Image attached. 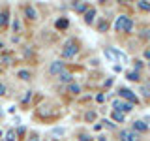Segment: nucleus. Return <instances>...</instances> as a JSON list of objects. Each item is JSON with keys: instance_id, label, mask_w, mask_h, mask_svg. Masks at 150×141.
<instances>
[{"instance_id": "f257e3e1", "label": "nucleus", "mask_w": 150, "mask_h": 141, "mask_svg": "<svg viewBox=\"0 0 150 141\" xmlns=\"http://www.w3.org/2000/svg\"><path fill=\"white\" fill-rule=\"evenodd\" d=\"M115 28L118 32H131L133 30V21H131L128 15H120V17H116Z\"/></svg>"}, {"instance_id": "f03ea898", "label": "nucleus", "mask_w": 150, "mask_h": 141, "mask_svg": "<svg viewBox=\"0 0 150 141\" xmlns=\"http://www.w3.org/2000/svg\"><path fill=\"white\" fill-rule=\"evenodd\" d=\"M77 51H79L77 43H75V41H68L66 47L62 49V56H64V58H71V56L77 55Z\"/></svg>"}, {"instance_id": "7ed1b4c3", "label": "nucleus", "mask_w": 150, "mask_h": 141, "mask_svg": "<svg viewBox=\"0 0 150 141\" xmlns=\"http://www.w3.org/2000/svg\"><path fill=\"white\" fill-rule=\"evenodd\" d=\"M118 94H120V98H126V100H128L129 103H139L137 94H135V92H131L129 88H120Z\"/></svg>"}, {"instance_id": "20e7f679", "label": "nucleus", "mask_w": 150, "mask_h": 141, "mask_svg": "<svg viewBox=\"0 0 150 141\" xmlns=\"http://www.w3.org/2000/svg\"><path fill=\"white\" fill-rule=\"evenodd\" d=\"M115 111H120V113H128L133 109V103H129V102H120V100H116L115 103Z\"/></svg>"}, {"instance_id": "39448f33", "label": "nucleus", "mask_w": 150, "mask_h": 141, "mask_svg": "<svg viewBox=\"0 0 150 141\" xmlns=\"http://www.w3.org/2000/svg\"><path fill=\"white\" fill-rule=\"evenodd\" d=\"M64 72V62L62 60H54V62H51L49 66V73L51 75H60Z\"/></svg>"}, {"instance_id": "423d86ee", "label": "nucleus", "mask_w": 150, "mask_h": 141, "mask_svg": "<svg viewBox=\"0 0 150 141\" xmlns=\"http://www.w3.org/2000/svg\"><path fill=\"white\" fill-rule=\"evenodd\" d=\"M120 141H137V134L129 130H120Z\"/></svg>"}, {"instance_id": "0eeeda50", "label": "nucleus", "mask_w": 150, "mask_h": 141, "mask_svg": "<svg viewBox=\"0 0 150 141\" xmlns=\"http://www.w3.org/2000/svg\"><path fill=\"white\" fill-rule=\"evenodd\" d=\"M94 17H96V9H94V8H88L86 11H84V23H86V25L94 23Z\"/></svg>"}, {"instance_id": "6e6552de", "label": "nucleus", "mask_w": 150, "mask_h": 141, "mask_svg": "<svg viewBox=\"0 0 150 141\" xmlns=\"http://www.w3.org/2000/svg\"><path fill=\"white\" fill-rule=\"evenodd\" d=\"M148 130V124L143 120H135L133 122V132H146Z\"/></svg>"}, {"instance_id": "1a4fd4ad", "label": "nucleus", "mask_w": 150, "mask_h": 141, "mask_svg": "<svg viewBox=\"0 0 150 141\" xmlns=\"http://www.w3.org/2000/svg\"><path fill=\"white\" fill-rule=\"evenodd\" d=\"M73 8H75V11L84 13V11L88 9V4H86V2H77V4H73Z\"/></svg>"}, {"instance_id": "9d476101", "label": "nucleus", "mask_w": 150, "mask_h": 141, "mask_svg": "<svg viewBox=\"0 0 150 141\" xmlns=\"http://www.w3.org/2000/svg\"><path fill=\"white\" fill-rule=\"evenodd\" d=\"M58 77H60V81H62V83H71V79H73V75H71V73H69V72H62V73H60V75H58Z\"/></svg>"}, {"instance_id": "9b49d317", "label": "nucleus", "mask_w": 150, "mask_h": 141, "mask_svg": "<svg viewBox=\"0 0 150 141\" xmlns=\"http://www.w3.org/2000/svg\"><path fill=\"white\" fill-rule=\"evenodd\" d=\"M25 13H26V17H28V19H36V17H38L36 9L32 8V6H26V8H25Z\"/></svg>"}, {"instance_id": "f8f14e48", "label": "nucleus", "mask_w": 150, "mask_h": 141, "mask_svg": "<svg viewBox=\"0 0 150 141\" xmlns=\"http://www.w3.org/2000/svg\"><path fill=\"white\" fill-rule=\"evenodd\" d=\"M137 8L141 9V11H150V2H146V0H141V2H137Z\"/></svg>"}, {"instance_id": "ddd939ff", "label": "nucleus", "mask_w": 150, "mask_h": 141, "mask_svg": "<svg viewBox=\"0 0 150 141\" xmlns=\"http://www.w3.org/2000/svg\"><path fill=\"white\" fill-rule=\"evenodd\" d=\"M68 25H69V23H68V19H58L54 26L58 28V30H64V28H68Z\"/></svg>"}, {"instance_id": "4468645a", "label": "nucleus", "mask_w": 150, "mask_h": 141, "mask_svg": "<svg viewBox=\"0 0 150 141\" xmlns=\"http://www.w3.org/2000/svg\"><path fill=\"white\" fill-rule=\"evenodd\" d=\"M8 17H9V13L4 9V11L0 13V26H6L8 25Z\"/></svg>"}, {"instance_id": "2eb2a0df", "label": "nucleus", "mask_w": 150, "mask_h": 141, "mask_svg": "<svg viewBox=\"0 0 150 141\" xmlns=\"http://www.w3.org/2000/svg\"><path fill=\"white\" fill-rule=\"evenodd\" d=\"M112 120H115V122H124V113L112 111Z\"/></svg>"}, {"instance_id": "dca6fc26", "label": "nucleus", "mask_w": 150, "mask_h": 141, "mask_svg": "<svg viewBox=\"0 0 150 141\" xmlns=\"http://www.w3.org/2000/svg\"><path fill=\"white\" fill-rule=\"evenodd\" d=\"M68 90L71 92V94H79V92H81V87H79V85H75V83H71L68 87Z\"/></svg>"}, {"instance_id": "f3484780", "label": "nucleus", "mask_w": 150, "mask_h": 141, "mask_svg": "<svg viewBox=\"0 0 150 141\" xmlns=\"http://www.w3.org/2000/svg\"><path fill=\"white\" fill-rule=\"evenodd\" d=\"M141 92H143V96L150 98V85H143V87H141Z\"/></svg>"}, {"instance_id": "a211bd4d", "label": "nucleus", "mask_w": 150, "mask_h": 141, "mask_svg": "<svg viewBox=\"0 0 150 141\" xmlns=\"http://www.w3.org/2000/svg\"><path fill=\"white\" fill-rule=\"evenodd\" d=\"M128 79H129V81H139V72H129Z\"/></svg>"}, {"instance_id": "6ab92c4d", "label": "nucleus", "mask_w": 150, "mask_h": 141, "mask_svg": "<svg viewBox=\"0 0 150 141\" xmlns=\"http://www.w3.org/2000/svg\"><path fill=\"white\" fill-rule=\"evenodd\" d=\"M6 139L8 141H15V132H13V130H8L6 132Z\"/></svg>"}, {"instance_id": "aec40b11", "label": "nucleus", "mask_w": 150, "mask_h": 141, "mask_svg": "<svg viewBox=\"0 0 150 141\" xmlns=\"http://www.w3.org/2000/svg\"><path fill=\"white\" fill-rule=\"evenodd\" d=\"M84 119H86L88 122H92L94 119H96V113H94V111H88V113H86V115H84Z\"/></svg>"}, {"instance_id": "412c9836", "label": "nucleus", "mask_w": 150, "mask_h": 141, "mask_svg": "<svg viewBox=\"0 0 150 141\" xmlns=\"http://www.w3.org/2000/svg\"><path fill=\"white\" fill-rule=\"evenodd\" d=\"M19 77H21V79H30V72H26V70H21V72H19Z\"/></svg>"}, {"instance_id": "4be33fe9", "label": "nucleus", "mask_w": 150, "mask_h": 141, "mask_svg": "<svg viewBox=\"0 0 150 141\" xmlns=\"http://www.w3.org/2000/svg\"><path fill=\"white\" fill-rule=\"evenodd\" d=\"M13 32H21V23H19V19L13 21Z\"/></svg>"}, {"instance_id": "5701e85b", "label": "nucleus", "mask_w": 150, "mask_h": 141, "mask_svg": "<svg viewBox=\"0 0 150 141\" xmlns=\"http://www.w3.org/2000/svg\"><path fill=\"white\" fill-rule=\"evenodd\" d=\"M107 26H109V25H107V21H101V23H100V26H98V30H100V32H105V30H107Z\"/></svg>"}, {"instance_id": "b1692460", "label": "nucleus", "mask_w": 150, "mask_h": 141, "mask_svg": "<svg viewBox=\"0 0 150 141\" xmlns=\"http://www.w3.org/2000/svg\"><path fill=\"white\" fill-rule=\"evenodd\" d=\"M79 141H92V137H88V135L81 134V135H79Z\"/></svg>"}, {"instance_id": "393cba45", "label": "nucleus", "mask_w": 150, "mask_h": 141, "mask_svg": "<svg viewBox=\"0 0 150 141\" xmlns=\"http://www.w3.org/2000/svg\"><path fill=\"white\" fill-rule=\"evenodd\" d=\"M133 66H135V72H137V70H141V66H143V62H141V60H135V62H133Z\"/></svg>"}, {"instance_id": "a878e982", "label": "nucleus", "mask_w": 150, "mask_h": 141, "mask_svg": "<svg viewBox=\"0 0 150 141\" xmlns=\"http://www.w3.org/2000/svg\"><path fill=\"white\" fill-rule=\"evenodd\" d=\"M103 124H105V126H107V128H111V130H112V128H115V124H112V122H109V120H103Z\"/></svg>"}, {"instance_id": "bb28decb", "label": "nucleus", "mask_w": 150, "mask_h": 141, "mask_svg": "<svg viewBox=\"0 0 150 141\" xmlns=\"http://www.w3.org/2000/svg\"><path fill=\"white\" fill-rule=\"evenodd\" d=\"M2 94H6V87H4V85L0 83V96H2Z\"/></svg>"}, {"instance_id": "cd10ccee", "label": "nucleus", "mask_w": 150, "mask_h": 141, "mask_svg": "<svg viewBox=\"0 0 150 141\" xmlns=\"http://www.w3.org/2000/svg\"><path fill=\"white\" fill-rule=\"evenodd\" d=\"M96 100H98V102H103V100H105V96H103V94H98Z\"/></svg>"}, {"instance_id": "c85d7f7f", "label": "nucleus", "mask_w": 150, "mask_h": 141, "mask_svg": "<svg viewBox=\"0 0 150 141\" xmlns=\"http://www.w3.org/2000/svg\"><path fill=\"white\" fill-rule=\"evenodd\" d=\"M28 100H30V92H28V94H26V96H25V98H23V103H26Z\"/></svg>"}, {"instance_id": "c756f323", "label": "nucleus", "mask_w": 150, "mask_h": 141, "mask_svg": "<svg viewBox=\"0 0 150 141\" xmlns=\"http://www.w3.org/2000/svg\"><path fill=\"white\" fill-rule=\"evenodd\" d=\"M144 58H148V60H150V49L144 51Z\"/></svg>"}, {"instance_id": "7c9ffc66", "label": "nucleus", "mask_w": 150, "mask_h": 141, "mask_svg": "<svg viewBox=\"0 0 150 141\" xmlns=\"http://www.w3.org/2000/svg\"><path fill=\"white\" fill-rule=\"evenodd\" d=\"M28 141H38V135H36V134H32V135H30V139H28Z\"/></svg>"}, {"instance_id": "2f4dec72", "label": "nucleus", "mask_w": 150, "mask_h": 141, "mask_svg": "<svg viewBox=\"0 0 150 141\" xmlns=\"http://www.w3.org/2000/svg\"><path fill=\"white\" fill-rule=\"evenodd\" d=\"M0 135H2V134H0Z\"/></svg>"}]
</instances>
